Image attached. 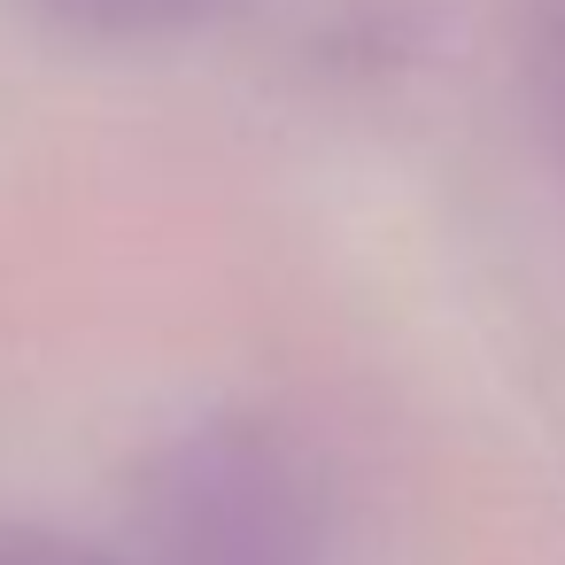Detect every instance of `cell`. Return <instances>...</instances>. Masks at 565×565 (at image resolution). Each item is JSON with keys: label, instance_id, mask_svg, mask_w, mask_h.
<instances>
[{"label": "cell", "instance_id": "1", "mask_svg": "<svg viewBox=\"0 0 565 565\" xmlns=\"http://www.w3.org/2000/svg\"><path fill=\"white\" fill-rule=\"evenodd\" d=\"M132 565H333V480L318 449L256 411L163 434L125 488Z\"/></svg>", "mask_w": 565, "mask_h": 565}, {"label": "cell", "instance_id": "2", "mask_svg": "<svg viewBox=\"0 0 565 565\" xmlns=\"http://www.w3.org/2000/svg\"><path fill=\"white\" fill-rule=\"evenodd\" d=\"M24 9L71 40H102V47H148V40H186L210 32L256 0H24Z\"/></svg>", "mask_w": 565, "mask_h": 565}]
</instances>
